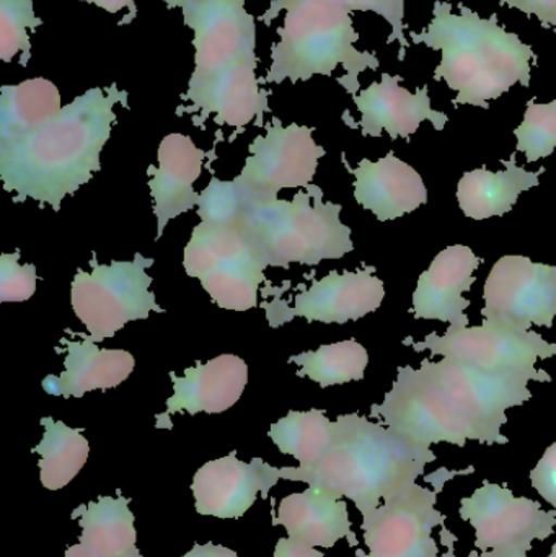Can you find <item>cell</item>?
<instances>
[{
	"mask_svg": "<svg viewBox=\"0 0 556 557\" xmlns=\"http://www.w3.org/2000/svg\"><path fill=\"white\" fill-rule=\"evenodd\" d=\"M515 136L516 152L524 153L529 163L551 157L556 149V98L551 103H538L532 98Z\"/></svg>",
	"mask_w": 556,
	"mask_h": 557,
	"instance_id": "cell-33",
	"label": "cell"
},
{
	"mask_svg": "<svg viewBox=\"0 0 556 557\" xmlns=\"http://www.w3.org/2000/svg\"><path fill=\"white\" fill-rule=\"evenodd\" d=\"M94 2L95 5L107 10V12L118 13L120 10L126 9V7H134L136 0H94Z\"/></svg>",
	"mask_w": 556,
	"mask_h": 557,
	"instance_id": "cell-42",
	"label": "cell"
},
{
	"mask_svg": "<svg viewBox=\"0 0 556 557\" xmlns=\"http://www.w3.org/2000/svg\"><path fill=\"white\" fill-rule=\"evenodd\" d=\"M436 461L431 448L401 437L381 422L365 416H339L333 422L325 454L309 467L281 468V478L333 496L348 497L362 517L413 484L427 465Z\"/></svg>",
	"mask_w": 556,
	"mask_h": 557,
	"instance_id": "cell-3",
	"label": "cell"
},
{
	"mask_svg": "<svg viewBox=\"0 0 556 557\" xmlns=\"http://www.w3.org/2000/svg\"><path fill=\"white\" fill-rule=\"evenodd\" d=\"M436 0L433 18L421 32H411L413 45L441 52L434 81L446 82L456 91L454 107L489 110L490 101L508 94L516 84L529 87L532 65L538 61L532 46L498 22V15L482 18L475 10L459 3Z\"/></svg>",
	"mask_w": 556,
	"mask_h": 557,
	"instance_id": "cell-2",
	"label": "cell"
},
{
	"mask_svg": "<svg viewBox=\"0 0 556 557\" xmlns=\"http://www.w3.org/2000/svg\"><path fill=\"white\" fill-rule=\"evenodd\" d=\"M41 25L32 0H0V59L10 62L18 52L29 51L26 29Z\"/></svg>",
	"mask_w": 556,
	"mask_h": 557,
	"instance_id": "cell-34",
	"label": "cell"
},
{
	"mask_svg": "<svg viewBox=\"0 0 556 557\" xmlns=\"http://www.w3.org/2000/svg\"><path fill=\"white\" fill-rule=\"evenodd\" d=\"M371 416L421 447L441 442L457 447H466L467 441L485 444L480 429L423 363L420 369L400 367L384 403L372 405Z\"/></svg>",
	"mask_w": 556,
	"mask_h": 557,
	"instance_id": "cell-6",
	"label": "cell"
},
{
	"mask_svg": "<svg viewBox=\"0 0 556 557\" xmlns=\"http://www.w3.org/2000/svg\"><path fill=\"white\" fill-rule=\"evenodd\" d=\"M443 487V486H441ZM436 491L413 483L365 516L362 532L369 555L358 557H440L433 530L446 517L436 509Z\"/></svg>",
	"mask_w": 556,
	"mask_h": 557,
	"instance_id": "cell-11",
	"label": "cell"
},
{
	"mask_svg": "<svg viewBox=\"0 0 556 557\" xmlns=\"http://www.w3.org/2000/svg\"><path fill=\"white\" fill-rule=\"evenodd\" d=\"M61 94L52 82L32 78L0 91V144L38 131L61 114Z\"/></svg>",
	"mask_w": 556,
	"mask_h": 557,
	"instance_id": "cell-27",
	"label": "cell"
},
{
	"mask_svg": "<svg viewBox=\"0 0 556 557\" xmlns=\"http://www.w3.org/2000/svg\"><path fill=\"white\" fill-rule=\"evenodd\" d=\"M483 261L464 245H453L441 251L430 270L418 278L413 294L415 320H440L450 326H467L469 317L466 314L470 300L464 298L469 292Z\"/></svg>",
	"mask_w": 556,
	"mask_h": 557,
	"instance_id": "cell-18",
	"label": "cell"
},
{
	"mask_svg": "<svg viewBox=\"0 0 556 557\" xmlns=\"http://www.w3.org/2000/svg\"><path fill=\"white\" fill-rule=\"evenodd\" d=\"M208 153L199 149L185 134H169L159 147V169L149 166V182L157 218V240L162 238L172 219L198 206L199 195L193 188L201 175L202 162Z\"/></svg>",
	"mask_w": 556,
	"mask_h": 557,
	"instance_id": "cell-21",
	"label": "cell"
},
{
	"mask_svg": "<svg viewBox=\"0 0 556 557\" xmlns=\"http://www.w3.org/2000/svg\"><path fill=\"white\" fill-rule=\"evenodd\" d=\"M446 2H449V0H446Z\"/></svg>",
	"mask_w": 556,
	"mask_h": 557,
	"instance_id": "cell-47",
	"label": "cell"
},
{
	"mask_svg": "<svg viewBox=\"0 0 556 557\" xmlns=\"http://www.w3.org/2000/svg\"><path fill=\"white\" fill-rule=\"evenodd\" d=\"M325 153L313 140L310 127H286L274 120L267 134L251 143L247 163L234 180L242 205H263L276 199L281 189L312 185L319 160Z\"/></svg>",
	"mask_w": 556,
	"mask_h": 557,
	"instance_id": "cell-9",
	"label": "cell"
},
{
	"mask_svg": "<svg viewBox=\"0 0 556 557\" xmlns=\"http://www.w3.org/2000/svg\"><path fill=\"white\" fill-rule=\"evenodd\" d=\"M20 253H3L0 257V300L25 301L36 292V267L18 264Z\"/></svg>",
	"mask_w": 556,
	"mask_h": 557,
	"instance_id": "cell-36",
	"label": "cell"
},
{
	"mask_svg": "<svg viewBox=\"0 0 556 557\" xmlns=\"http://www.w3.org/2000/svg\"><path fill=\"white\" fill-rule=\"evenodd\" d=\"M342 209L323 202L322 189L309 185L293 201L244 206L237 225L264 268L317 267L355 250L351 228L339 221Z\"/></svg>",
	"mask_w": 556,
	"mask_h": 557,
	"instance_id": "cell-5",
	"label": "cell"
},
{
	"mask_svg": "<svg viewBox=\"0 0 556 557\" xmlns=\"http://www.w3.org/2000/svg\"><path fill=\"white\" fill-rule=\"evenodd\" d=\"M470 557H512L508 555H503V553L496 552V549H490V552L482 553L480 556H475V553H472Z\"/></svg>",
	"mask_w": 556,
	"mask_h": 557,
	"instance_id": "cell-45",
	"label": "cell"
},
{
	"mask_svg": "<svg viewBox=\"0 0 556 557\" xmlns=\"http://www.w3.org/2000/svg\"><path fill=\"white\" fill-rule=\"evenodd\" d=\"M548 557H556V545H554V548H552L551 556Z\"/></svg>",
	"mask_w": 556,
	"mask_h": 557,
	"instance_id": "cell-46",
	"label": "cell"
},
{
	"mask_svg": "<svg viewBox=\"0 0 556 557\" xmlns=\"http://www.w3.org/2000/svg\"><path fill=\"white\" fill-rule=\"evenodd\" d=\"M242 209L244 205L234 182H221L214 176L208 188L199 195L198 214L201 221L237 225Z\"/></svg>",
	"mask_w": 556,
	"mask_h": 557,
	"instance_id": "cell-35",
	"label": "cell"
},
{
	"mask_svg": "<svg viewBox=\"0 0 556 557\" xmlns=\"http://www.w3.org/2000/svg\"><path fill=\"white\" fill-rule=\"evenodd\" d=\"M346 169L355 175V198L381 222L395 221L417 211L428 202V189L420 173L388 152L378 162L365 159L358 169Z\"/></svg>",
	"mask_w": 556,
	"mask_h": 557,
	"instance_id": "cell-22",
	"label": "cell"
},
{
	"mask_svg": "<svg viewBox=\"0 0 556 557\" xmlns=\"http://www.w3.org/2000/svg\"><path fill=\"white\" fill-rule=\"evenodd\" d=\"M81 341L62 339L67 354L64 372L48 375L42 380V389L48 395L62 398H82L94 389H110L120 386L136 367L133 354L123 349H100L82 336Z\"/></svg>",
	"mask_w": 556,
	"mask_h": 557,
	"instance_id": "cell-23",
	"label": "cell"
},
{
	"mask_svg": "<svg viewBox=\"0 0 556 557\" xmlns=\"http://www.w3.org/2000/svg\"><path fill=\"white\" fill-rule=\"evenodd\" d=\"M255 67L257 61H240L211 74H193L186 98L202 117L215 114L218 124L247 126L268 110Z\"/></svg>",
	"mask_w": 556,
	"mask_h": 557,
	"instance_id": "cell-20",
	"label": "cell"
},
{
	"mask_svg": "<svg viewBox=\"0 0 556 557\" xmlns=\"http://www.w3.org/2000/svg\"><path fill=\"white\" fill-rule=\"evenodd\" d=\"M502 5L535 16L544 28L556 33V0H498Z\"/></svg>",
	"mask_w": 556,
	"mask_h": 557,
	"instance_id": "cell-39",
	"label": "cell"
},
{
	"mask_svg": "<svg viewBox=\"0 0 556 557\" xmlns=\"http://www.w3.org/2000/svg\"><path fill=\"white\" fill-rule=\"evenodd\" d=\"M183 557H238L237 553L232 549L224 548V546L212 545H195L191 552L186 553Z\"/></svg>",
	"mask_w": 556,
	"mask_h": 557,
	"instance_id": "cell-41",
	"label": "cell"
},
{
	"mask_svg": "<svg viewBox=\"0 0 556 557\" xmlns=\"http://www.w3.org/2000/svg\"><path fill=\"white\" fill-rule=\"evenodd\" d=\"M81 517L82 535L78 543L107 557H143L137 549L134 513L126 497L101 496L97 503L81 506L72 519Z\"/></svg>",
	"mask_w": 556,
	"mask_h": 557,
	"instance_id": "cell-26",
	"label": "cell"
},
{
	"mask_svg": "<svg viewBox=\"0 0 556 557\" xmlns=\"http://www.w3.org/2000/svg\"><path fill=\"white\" fill-rule=\"evenodd\" d=\"M516 153L511 159L503 160L505 172H490L482 166L467 172L457 186V201L466 218L485 221L490 218H502L511 212L518 202L519 195L535 188L541 183L544 166L538 172L518 166L515 163Z\"/></svg>",
	"mask_w": 556,
	"mask_h": 557,
	"instance_id": "cell-25",
	"label": "cell"
},
{
	"mask_svg": "<svg viewBox=\"0 0 556 557\" xmlns=\"http://www.w3.org/2000/svg\"><path fill=\"white\" fill-rule=\"evenodd\" d=\"M401 77L384 74L381 82L369 85L361 94L355 95V103L361 113L362 136L381 137L387 133L392 139H410L424 121H430L434 129L443 131L449 116L431 107L428 85L411 94L401 87Z\"/></svg>",
	"mask_w": 556,
	"mask_h": 557,
	"instance_id": "cell-17",
	"label": "cell"
},
{
	"mask_svg": "<svg viewBox=\"0 0 556 557\" xmlns=\"http://www.w3.org/2000/svg\"><path fill=\"white\" fill-rule=\"evenodd\" d=\"M404 344L417 352L431 350L433 356L447 357L493 375H521L534 382H552V376L545 370L535 369V363L539 359L555 357L556 344L548 343L535 331L485 320L482 326H450L444 336L431 333L421 343L407 337Z\"/></svg>",
	"mask_w": 556,
	"mask_h": 557,
	"instance_id": "cell-8",
	"label": "cell"
},
{
	"mask_svg": "<svg viewBox=\"0 0 556 557\" xmlns=\"http://www.w3.org/2000/svg\"><path fill=\"white\" fill-rule=\"evenodd\" d=\"M281 480V470L254 458L245 463L237 451L209 461L196 471L191 491L196 512L218 519H240L257 500L258 493L268 499L271 487Z\"/></svg>",
	"mask_w": 556,
	"mask_h": 557,
	"instance_id": "cell-16",
	"label": "cell"
},
{
	"mask_svg": "<svg viewBox=\"0 0 556 557\" xmlns=\"http://www.w3.org/2000/svg\"><path fill=\"white\" fill-rule=\"evenodd\" d=\"M287 10L281 41L273 48V64L268 82L293 84L313 75H332L338 65L346 71L339 84L355 97L359 74L378 71V55L356 49L359 35L353 26L351 12L335 0H276L268 10V18Z\"/></svg>",
	"mask_w": 556,
	"mask_h": 557,
	"instance_id": "cell-4",
	"label": "cell"
},
{
	"mask_svg": "<svg viewBox=\"0 0 556 557\" xmlns=\"http://www.w3.org/2000/svg\"><path fill=\"white\" fill-rule=\"evenodd\" d=\"M264 268L258 263L222 268L201 278L202 288L224 310L247 311L258 305Z\"/></svg>",
	"mask_w": 556,
	"mask_h": 557,
	"instance_id": "cell-32",
	"label": "cell"
},
{
	"mask_svg": "<svg viewBox=\"0 0 556 557\" xmlns=\"http://www.w3.org/2000/svg\"><path fill=\"white\" fill-rule=\"evenodd\" d=\"M531 483L532 487L555 507L552 512L556 517V442L545 450L538 467L531 471Z\"/></svg>",
	"mask_w": 556,
	"mask_h": 557,
	"instance_id": "cell-38",
	"label": "cell"
},
{
	"mask_svg": "<svg viewBox=\"0 0 556 557\" xmlns=\"http://www.w3.org/2000/svg\"><path fill=\"white\" fill-rule=\"evenodd\" d=\"M374 273V267L356 273L346 271L339 274L332 271L329 276L313 281L309 288L299 292L294 297L293 308H287L286 301L281 298L283 288L273 287L276 297L263 304L270 326H281L296 317L338 324L365 318L378 310L385 297L384 282L375 277Z\"/></svg>",
	"mask_w": 556,
	"mask_h": 557,
	"instance_id": "cell-14",
	"label": "cell"
},
{
	"mask_svg": "<svg viewBox=\"0 0 556 557\" xmlns=\"http://www.w3.org/2000/svg\"><path fill=\"white\" fill-rule=\"evenodd\" d=\"M64 557H107L103 555H100V553L94 552V549L88 548V546L82 545V543H78V545L71 546V548L65 552Z\"/></svg>",
	"mask_w": 556,
	"mask_h": 557,
	"instance_id": "cell-43",
	"label": "cell"
},
{
	"mask_svg": "<svg viewBox=\"0 0 556 557\" xmlns=\"http://www.w3.org/2000/svg\"><path fill=\"white\" fill-rule=\"evenodd\" d=\"M186 25L195 32V72L211 74L255 58V20L245 0H196L183 9Z\"/></svg>",
	"mask_w": 556,
	"mask_h": 557,
	"instance_id": "cell-15",
	"label": "cell"
},
{
	"mask_svg": "<svg viewBox=\"0 0 556 557\" xmlns=\"http://www.w3.org/2000/svg\"><path fill=\"white\" fill-rule=\"evenodd\" d=\"M335 2L348 9L349 12H372L382 16L391 25L388 45L398 41L400 45L398 61H405L410 48V42L405 35V0H335Z\"/></svg>",
	"mask_w": 556,
	"mask_h": 557,
	"instance_id": "cell-37",
	"label": "cell"
},
{
	"mask_svg": "<svg viewBox=\"0 0 556 557\" xmlns=\"http://www.w3.org/2000/svg\"><path fill=\"white\" fill-rule=\"evenodd\" d=\"M483 318L522 331L552 327L556 318V268L526 257H503L486 278Z\"/></svg>",
	"mask_w": 556,
	"mask_h": 557,
	"instance_id": "cell-12",
	"label": "cell"
},
{
	"mask_svg": "<svg viewBox=\"0 0 556 557\" xmlns=\"http://www.w3.org/2000/svg\"><path fill=\"white\" fill-rule=\"evenodd\" d=\"M173 396L166 399V411L157 418V428H163L165 419L175 412L189 414L227 411L240 399L248 382V367L242 357L222 354L209 362L196 363L185 370V376L170 373Z\"/></svg>",
	"mask_w": 556,
	"mask_h": 557,
	"instance_id": "cell-19",
	"label": "cell"
},
{
	"mask_svg": "<svg viewBox=\"0 0 556 557\" xmlns=\"http://www.w3.org/2000/svg\"><path fill=\"white\" fill-rule=\"evenodd\" d=\"M273 525H283L289 539L312 548H333L342 539L358 546L345 500L317 487L284 497Z\"/></svg>",
	"mask_w": 556,
	"mask_h": 557,
	"instance_id": "cell-24",
	"label": "cell"
},
{
	"mask_svg": "<svg viewBox=\"0 0 556 557\" xmlns=\"http://www.w3.org/2000/svg\"><path fill=\"white\" fill-rule=\"evenodd\" d=\"M126 100L116 88H91L38 131L0 144V178L3 188L25 199L61 209L62 199L74 195L100 170V153L116 121L113 107Z\"/></svg>",
	"mask_w": 556,
	"mask_h": 557,
	"instance_id": "cell-1",
	"label": "cell"
},
{
	"mask_svg": "<svg viewBox=\"0 0 556 557\" xmlns=\"http://www.w3.org/2000/svg\"><path fill=\"white\" fill-rule=\"evenodd\" d=\"M251 263L264 268L238 225L212 224L205 221L196 225L191 240L186 245L183 255L186 274L199 281L222 268Z\"/></svg>",
	"mask_w": 556,
	"mask_h": 557,
	"instance_id": "cell-28",
	"label": "cell"
},
{
	"mask_svg": "<svg viewBox=\"0 0 556 557\" xmlns=\"http://www.w3.org/2000/svg\"><path fill=\"white\" fill-rule=\"evenodd\" d=\"M460 517L475 529V546L512 557H529L534 540L554 535L556 517L528 497L485 481L472 497L460 500Z\"/></svg>",
	"mask_w": 556,
	"mask_h": 557,
	"instance_id": "cell-10",
	"label": "cell"
},
{
	"mask_svg": "<svg viewBox=\"0 0 556 557\" xmlns=\"http://www.w3.org/2000/svg\"><path fill=\"white\" fill-rule=\"evenodd\" d=\"M163 2L169 7H182V9H185L186 5L196 2V0H163Z\"/></svg>",
	"mask_w": 556,
	"mask_h": 557,
	"instance_id": "cell-44",
	"label": "cell"
},
{
	"mask_svg": "<svg viewBox=\"0 0 556 557\" xmlns=\"http://www.w3.org/2000/svg\"><path fill=\"white\" fill-rule=\"evenodd\" d=\"M273 557H323V553L317 552L312 546L296 542V540L281 539Z\"/></svg>",
	"mask_w": 556,
	"mask_h": 557,
	"instance_id": "cell-40",
	"label": "cell"
},
{
	"mask_svg": "<svg viewBox=\"0 0 556 557\" xmlns=\"http://www.w3.org/2000/svg\"><path fill=\"white\" fill-rule=\"evenodd\" d=\"M333 422L322 409L291 411L271 425L270 437L283 454L309 467L320 460L332 441Z\"/></svg>",
	"mask_w": 556,
	"mask_h": 557,
	"instance_id": "cell-31",
	"label": "cell"
},
{
	"mask_svg": "<svg viewBox=\"0 0 556 557\" xmlns=\"http://www.w3.org/2000/svg\"><path fill=\"white\" fill-rule=\"evenodd\" d=\"M289 362L299 366L297 375L307 376L326 388L365 379L369 354L358 341L349 339L307 350L291 357Z\"/></svg>",
	"mask_w": 556,
	"mask_h": 557,
	"instance_id": "cell-30",
	"label": "cell"
},
{
	"mask_svg": "<svg viewBox=\"0 0 556 557\" xmlns=\"http://www.w3.org/2000/svg\"><path fill=\"white\" fill-rule=\"evenodd\" d=\"M45 435L35 448L39 454L38 467L41 470V484L49 491L67 486L87 463V438L82 431L71 429L64 422L52 418L41 419Z\"/></svg>",
	"mask_w": 556,
	"mask_h": 557,
	"instance_id": "cell-29",
	"label": "cell"
},
{
	"mask_svg": "<svg viewBox=\"0 0 556 557\" xmlns=\"http://www.w3.org/2000/svg\"><path fill=\"white\" fill-rule=\"evenodd\" d=\"M421 363L472 419L485 437V445L508 444L509 438L502 434L508 422L506 411L532 398L529 376L493 375L447 357L440 362L424 359Z\"/></svg>",
	"mask_w": 556,
	"mask_h": 557,
	"instance_id": "cell-13",
	"label": "cell"
},
{
	"mask_svg": "<svg viewBox=\"0 0 556 557\" xmlns=\"http://www.w3.org/2000/svg\"><path fill=\"white\" fill-rule=\"evenodd\" d=\"M153 263L152 258L136 253L133 261L100 264L94 255L91 273L77 271L71 285V304L87 327L88 334L82 336L98 344L113 337L129 321L147 320L150 311H165L150 292L152 277L146 270Z\"/></svg>",
	"mask_w": 556,
	"mask_h": 557,
	"instance_id": "cell-7",
	"label": "cell"
}]
</instances>
